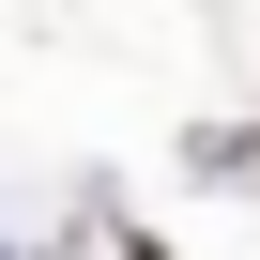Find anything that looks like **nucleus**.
Returning a JSON list of instances; mask_svg holds the SVG:
<instances>
[]
</instances>
